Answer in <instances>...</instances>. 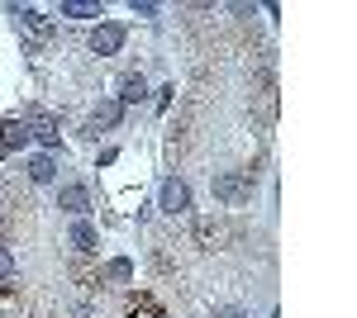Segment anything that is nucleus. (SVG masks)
<instances>
[{
  "label": "nucleus",
  "instance_id": "1",
  "mask_svg": "<svg viewBox=\"0 0 357 318\" xmlns=\"http://www.w3.org/2000/svg\"><path fill=\"white\" fill-rule=\"evenodd\" d=\"M248 195H252V176H243V171H224V176H215V200H224V205H243Z\"/></svg>",
  "mask_w": 357,
  "mask_h": 318
},
{
  "label": "nucleus",
  "instance_id": "2",
  "mask_svg": "<svg viewBox=\"0 0 357 318\" xmlns=\"http://www.w3.org/2000/svg\"><path fill=\"white\" fill-rule=\"evenodd\" d=\"M24 129H29V138H38V143H48V148L62 138V133H57V119H53V114H43V109H29Z\"/></svg>",
  "mask_w": 357,
  "mask_h": 318
},
{
  "label": "nucleus",
  "instance_id": "3",
  "mask_svg": "<svg viewBox=\"0 0 357 318\" xmlns=\"http://www.w3.org/2000/svg\"><path fill=\"white\" fill-rule=\"evenodd\" d=\"M119 48H124V29L119 24H100L96 33H91V53L96 57H114Z\"/></svg>",
  "mask_w": 357,
  "mask_h": 318
},
{
  "label": "nucleus",
  "instance_id": "4",
  "mask_svg": "<svg viewBox=\"0 0 357 318\" xmlns=\"http://www.w3.org/2000/svg\"><path fill=\"white\" fill-rule=\"evenodd\" d=\"M162 209L172 214V218L191 209V190H186V181H176V176H172V181H162Z\"/></svg>",
  "mask_w": 357,
  "mask_h": 318
},
{
  "label": "nucleus",
  "instance_id": "5",
  "mask_svg": "<svg viewBox=\"0 0 357 318\" xmlns=\"http://www.w3.org/2000/svg\"><path fill=\"white\" fill-rule=\"evenodd\" d=\"M119 114H124L119 100H114V105H96V109H91V119H86V133L100 138V129H114V124H119Z\"/></svg>",
  "mask_w": 357,
  "mask_h": 318
},
{
  "label": "nucleus",
  "instance_id": "6",
  "mask_svg": "<svg viewBox=\"0 0 357 318\" xmlns=\"http://www.w3.org/2000/svg\"><path fill=\"white\" fill-rule=\"evenodd\" d=\"M57 209L86 214V209H91V195H86V186H62V190H57Z\"/></svg>",
  "mask_w": 357,
  "mask_h": 318
},
{
  "label": "nucleus",
  "instance_id": "7",
  "mask_svg": "<svg viewBox=\"0 0 357 318\" xmlns=\"http://www.w3.org/2000/svg\"><path fill=\"white\" fill-rule=\"evenodd\" d=\"M10 15L20 19V29L38 33V38H48V19H43V10H20V5H10Z\"/></svg>",
  "mask_w": 357,
  "mask_h": 318
},
{
  "label": "nucleus",
  "instance_id": "8",
  "mask_svg": "<svg viewBox=\"0 0 357 318\" xmlns=\"http://www.w3.org/2000/svg\"><path fill=\"white\" fill-rule=\"evenodd\" d=\"M62 19H105V10L91 0H62Z\"/></svg>",
  "mask_w": 357,
  "mask_h": 318
},
{
  "label": "nucleus",
  "instance_id": "9",
  "mask_svg": "<svg viewBox=\"0 0 357 318\" xmlns=\"http://www.w3.org/2000/svg\"><path fill=\"white\" fill-rule=\"evenodd\" d=\"M72 247H77V252H96V247H100V233H96L86 218H77V223H72Z\"/></svg>",
  "mask_w": 357,
  "mask_h": 318
},
{
  "label": "nucleus",
  "instance_id": "10",
  "mask_svg": "<svg viewBox=\"0 0 357 318\" xmlns=\"http://www.w3.org/2000/svg\"><path fill=\"white\" fill-rule=\"evenodd\" d=\"M53 176H57V161L48 157V152H43V157H33V161H29V181H33V186H48Z\"/></svg>",
  "mask_w": 357,
  "mask_h": 318
},
{
  "label": "nucleus",
  "instance_id": "11",
  "mask_svg": "<svg viewBox=\"0 0 357 318\" xmlns=\"http://www.w3.org/2000/svg\"><path fill=\"white\" fill-rule=\"evenodd\" d=\"M143 95H148V81L143 77H124L119 81V105H138Z\"/></svg>",
  "mask_w": 357,
  "mask_h": 318
},
{
  "label": "nucleus",
  "instance_id": "12",
  "mask_svg": "<svg viewBox=\"0 0 357 318\" xmlns=\"http://www.w3.org/2000/svg\"><path fill=\"white\" fill-rule=\"evenodd\" d=\"M129 276H134V262H129V257H114V262L105 266V280H110V285H129Z\"/></svg>",
  "mask_w": 357,
  "mask_h": 318
},
{
  "label": "nucleus",
  "instance_id": "13",
  "mask_svg": "<svg viewBox=\"0 0 357 318\" xmlns=\"http://www.w3.org/2000/svg\"><path fill=\"white\" fill-rule=\"evenodd\" d=\"M24 138H29L24 124H5V129H0V143H5V148H24Z\"/></svg>",
  "mask_w": 357,
  "mask_h": 318
},
{
  "label": "nucleus",
  "instance_id": "14",
  "mask_svg": "<svg viewBox=\"0 0 357 318\" xmlns=\"http://www.w3.org/2000/svg\"><path fill=\"white\" fill-rule=\"evenodd\" d=\"M0 285H15V262H10L5 247H0Z\"/></svg>",
  "mask_w": 357,
  "mask_h": 318
},
{
  "label": "nucleus",
  "instance_id": "15",
  "mask_svg": "<svg viewBox=\"0 0 357 318\" xmlns=\"http://www.w3.org/2000/svg\"><path fill=\"white\" fill-rule=\"evenodd\" d=\"M134 15H138V19H153V15H158V5H153V0H134Z\"/></svg>",
  "mask_w": 357,
  "mask_h": 318
}]
</instances>
